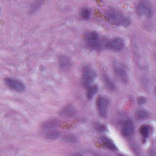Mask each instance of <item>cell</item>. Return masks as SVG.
<instances>
[{"label":"cell","instance_id":"20","mask_svg":"<svg viewBox=\"0 0 156 156\" xmlns=\"http://www.w3.org/2000/svg\"><path fill=\"white\" fill-rule=\"evenodd\" d=\"M63 140L65 141V142L71 143H76L77 141V138L71 134H66L64 135V136L63 137Z\"/></svg>","mask_w":156,"mask_h":156},{"label":"cell","instance_id":"13","mask_svg":"<svg viewBox=\"0 0 156 156\" xmlns=\"http://www.w3.org/2000/svg\"><path fill=\"white\" fill-rule=\"evenodd\" d=\"M102 77L106 87L110 91L115 90L116 88L114 82L112 81V80L110 79V77L108 76V75L105 73H104L102 75Z\"/></svg>","mask_w":156,"mask_h":156},{"label":"cell","instance_id":"22","mask_svg":"<svg viewBox=\"0 0 156 156\" xmlns=\"http://www.w3.org/2000/svg\"><path fill=\"white\" fill-rule=\"evenodd\" d=\"M95 127L96 128L97 130H98V131H99L101 132H104V131H105L106 130L105 127L104 125H102V124H98V125L96 126Z\"/></svg>","mask_w":156,"mask_h":156},{"label":"cell","instance_id":"12","mask_svg":"<svg viewBox=\"0 0 156 156\" xmlns=\"http://www.w3.org/2000/svg\"><path fill=\"white\" fill-rule=\"evenodd\" d=\"M60 135V133L59 131L53 129H50L49 130L48 129V130L44 132V136L48 140H55Z\"/></svg>","mask_w":156,"mask_h":156},{"label":"cell","instance_id":"16","mask_svg":"<svg viewBox=\"0 0 156 156\" xmlns=\"http://www.w3.org/2000/svg\"><path fill=\"white\" fill-rule=\"evenodd\" d=\"M80 16L84 20H88L90 18L91 14V9L88 7H83L81 10H80Z\"/></svg>","mask_w":156,"mask_h":156},{"label":"cell","instance_id":"18","mask_svg":"<svg viewBox=\"0 0 156 156\" xmlns=\"http://www.w3.org/2000/svg\"><path fill=\"white\" fill-rule=\"evenodd\" d=\"M140 132L144 138L149 136L150 133V126L148 125H143L140 128Z\"/></svg>","mask_w":156,"mask_h":156},{"label":"cell","instance_id":"14","mask_svg":"<svg viewBox=\"0 0 156 156\" xmlns=\"http://www.w3.org/2000/svg\"><path fill=\"white\" fill-rule=\"evenodd\" d=\"M59 124H60V122L58 120H57L55 119H49V120L43 122V128H44L45 129H53L54 127H56L57 126H58Z\"/></svg>","mask_w":156,"mask_h":156},{"label":"cell","instance_id":"3","mask_svg":"<svg viewBox=\"0 0 156 156\" xmlns=\"http://www.w3.org/2000/svg\"><path fill=\"white\" fill-rule=\"evenodd\" d=\"M136 12L140 16H144L150 18L153 15L152 4L146 1H140L136 5Z\"/></svg>","mask_w":156,"mask_h":156},{"label":"cell","instance_id":"7","mask_svg":"<svg viewBox=\"0 0 156 156\" xmlns=\"http://www.w3.org/2000/svg\"><path fill=\"white\" fill-rule=\"evenodd\" d=\"M96 107L99 115L102 118H105L108 107V99L104 96H99L96 99Z\"/></svg>","mask_w":156,"mask_h":156},{"label":"cell","instance_id":"6","mask_svg":"<svg viewBox=\"0 0 156 156\" xmlns=\"http://www.w3.org/2000/svg\"><path fill=\"white\" fill-rule=\"evenodd\" d=\"M113 67L116 75L120 80L124 83H126L128 80V76L124 65L118 60H114Z\"/></svg>","mask_w":156,"mask_h":156},{"label":"cell","instance_id":"4","mask_svg":"<svg viewBox=\"0 0 156 156\" xmlns=\"http://www.w3.org/2000/svg\"><path fill=\"white\" fill-rule=\"evenodd\" d=\"M96 76V72L90 66H85L83 69L82 75V83L85 87L90 86L91 83L94 80Z\"/></svg>","mask_w":156,"mask_h":156},{"label":"cell","instance_id":"10","mask_svg":"<svg viewBox=\"0 0 156 156\" xmlns=\"http://www.w3.org/2000/svg\"><path fill=\"white\" fill-rule=\"evenodd\" d=\"M99 143L103 145L105 148L111 151H117V147L115 143L113 142L112 140L106 136H101L99 140Z\"/></svg>","mask_w":156,"mask_h":156},{"label":"cell","instance_id":"2","mask_svg":"<svg viewBox=\"0 0 156 156\" xmlns=\"http://www.w3.org/2000/svg\"><path fill=\"white\" fill-rule=\"evenodd\" d=\"M85 40L87 46L93 50H99L101 48V42L99 34L95 31L87 32L85 35Z\"/></svg>","mask_w":156,"mask_h":156},{"label":"cell","instance_id":"21","mask_svg":"<svg viewBox=\"0 0 156 156\" xmlns=\"http://www.w3.org/2000/svg\"><path fill=\"white\" fill-rule=\"evenodd\" d=\"M41 2H39V1L35 2L34 3V4L31 5V9H30V10H32L33 12L37 10L38 9V7H40L41 6Z\"/></svg>","mask_w":156,"mask_h":156},{"label":"cell","instance_id":"11","mask_svg":"<svg viewBox=\"0 0 156 156\" xmlns=\"http://www.w3.org/2000/svg\"><path fill=\"white\" fill-rule=\"evenodd\" d=\"M58 64L60 67L63 70L68 69L71 66V59L65 55H62L58 58Z\"/></svg>","mask_w":156,"mask_h":156},{"label":"cell","instance_id":"5","mask_svg":"<svg viewBox=\"0 0 156 156\" xmlns=\"http://www.w3.org/2000/svg\"><path fill=\"white\" fill-rule=\"evenodd\" d=\"M4 83L9 88L16 92L21 93L26 89V86L23 82L16 79L7 77L4 79Z\"/></svg>","mask_w":156,"mask_h":156},{"label":"cell","instance_id":"8","mask_svg":"<svg viewBox=\"0 0 156 156\" xmlns=\"http://www.w3.org/2000/svg\"><path fill=\"white\" fill-rule=\"evenodd\" d=\"M124 46V41L121 37H115L106 43V48L113 51H119Z\"/></svg>","mask_w":156,"mask_h":156},{"label":"cell","instance_id":"23","mask_svg":"<svg viewBox=\"0 0 156 156\" xmlns=\"http://www.w3.org/2000/svg\"><path fill=\"white\" fill-rule=\"evenodd\" d=\"M146 99L144 97H140L138 99V102L139 104H144L146 102Z\"/></svg>","mask_w":156,"mask_h":156},{"label":"cell","instance_id":"1","mask_svg":"<svg viewBox=\"0 0 156 156\" xmlns=\"http://www.w3.org/2000/svg\"><path fill=\"white\" fill-rule=\"evenodd\" d=\"M105 16L109 23L115 26L126 27L130 23V19L117 9H108L106 11Z\"/></svg>","mask_w":156,"mask_h":156},{"label":"cell","instance_id":"15","mask_svg":"<svg viewBox=\"0 0 156 156\" xmlns=\"http://www.w3.org/2000/svg\"><path fill=\"white\" fill-rule=\"evenodd\" d=\"M98 90V87L97 85H91L88 87V90L87 91V98L88 100L91 99L93 96L96 94Z\"/></svg>","mask_w":156,"mask_h":156},{"label":"cell","instance_id":"17","mask_svg":"<svg viewBox=\"0 0 156 156\" xmlns=\"http://www.w3.org/2000/svg\"><path fill=\"white\" fill-rule=\"evenodd\" d=\"M136 116L140 120H143L149 117V113L143 109H139L136 112Z\"/></svg>","mask_w":156,"mask_h":156},{"label":"cell","instance_id":"19","mask_svg":"<svg viewBox=\"0 0 156 156\" xmlns=\"http://www.w3.org/2000/svg\"><path fill=\"white\" fill-rule=\"evenodd\" d=\"M74 113H75V111L74 108H73V107H71V106H68L64 108L62 112V113L63 115H65L67 116H72L74 115Z\"/></svg>","mask_w":156,"mask_h":156},{"label":"cell","instance_id":"9","mask_svg":"<svg viewBox=\"0 0 156 156\" xmlns=\"http://www.w3.org/2000/svg\"><path fill=\"white\" fill-rule=\"evenodd\" d=\"M134 132V126L132 121L130 119H126L122 125V133L125 136H129L133 134Z\"/></svg>","mask_w":156,"mask_h":156}]
</instances>
